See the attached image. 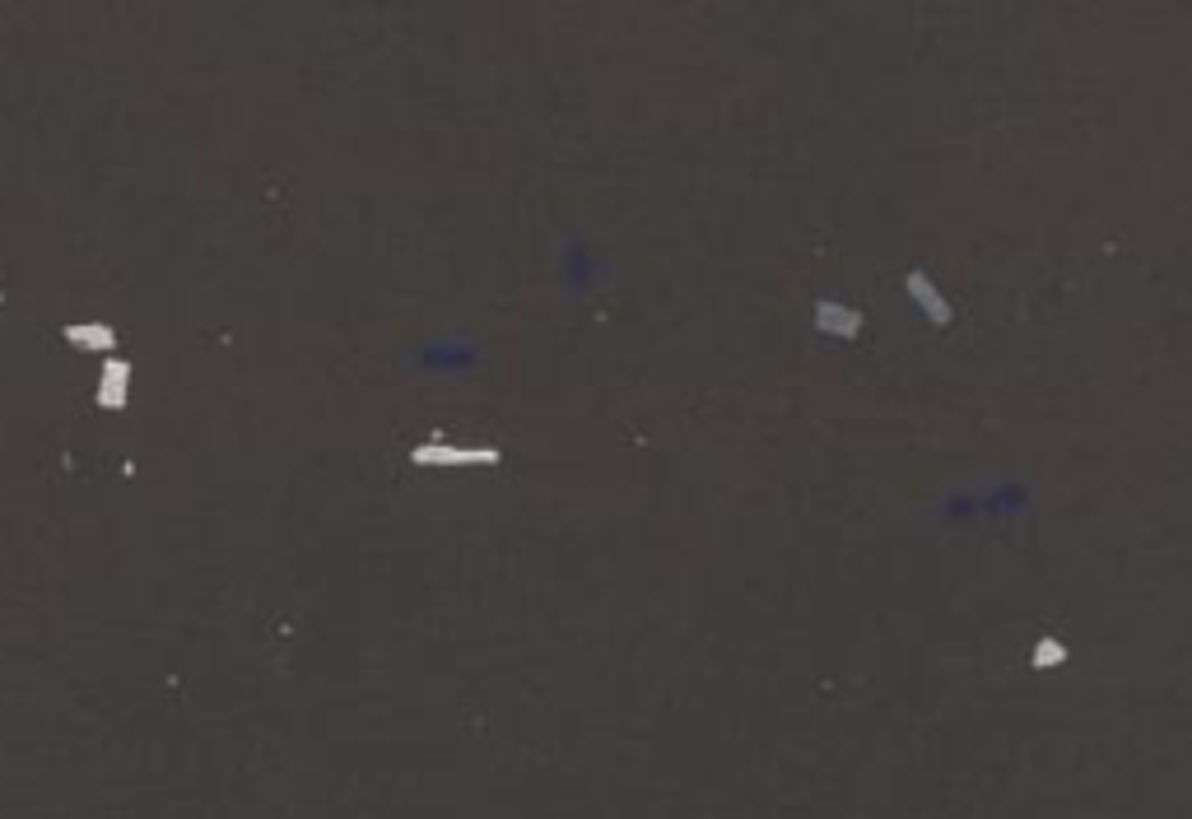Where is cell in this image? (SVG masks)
Returning <instances> with one entry per match:
<instances>
[{"instance_id":"1","label":"cell","mask_w":1192,"mask_h":819,"mask_svg":"<svg viewBox=\"0 0 1192 819\" xmlns=\"http://www.w3.org/2000/svg\"><path fill=\"white\" fill-rule=\"evenodd\" d=\"M122 377H126L122 363H117V368H108V387H103V401H108V405L122 401Z\"/></svg>"},{"instance_id":"2","label":"cell","mask_w":1192,"mask_h":819,"mask_svg":"<svg viewBox=\"0 0 1192 819\" xmlns=\"http://www.w3.org/2000/svg\"><path fill=\"white\" fill-rule=\"evenodd\" d=\"M70 340H80V345H112L108 331H70Z\"/></svg>"}]
</instances>
